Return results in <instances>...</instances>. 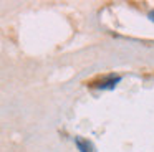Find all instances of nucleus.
Here are the masks:
<instances>
[{"label": "nucleus", "instance_id": "obj_1", "mask_svg": "<svg viewBox=\"0 0 154 152\" xmlns=\"http://www.w3.org/2000/svg\"><path fill=\"white\" fill-rule=\"evenodd\" d=\"M119 81H121V76L109 74V76H106V78H103L100 83H96V88H100V89H113Z\"/></svg>", "mask_w": 154, "mask_h": 152}, {"label": "nucleus", "instance_id": "obj_2", "mask_svg": "<svg viewBox=\"0 0 154 152\" xmlns=\"http://www.w3.org/2000/svg\"><path fill=\"white\" fill-rule=\"evenodd\" d=\"M75 142H76L78 149H80L81 152H94V147L91 145V142L85 141V139H80V137L75 139Z\"/></svg>", "mask_w": 154, "mask_h": 152}]
</instances>
